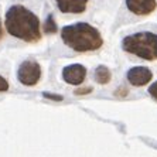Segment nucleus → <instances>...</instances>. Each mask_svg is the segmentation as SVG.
Here are the masks:
<instances>
[{
	"mask_svg": "<svg viewBox=\"0 0 157 157\" xmlns=\"http://www.w3.org/2000/svg\"><path fill=\"white\" fill-rule=\"evenodd\" d=\"M4 26L10 36L26 43H38L41 40L40 20L21 4L11 6L6 13Z\"/></svg>",
	"mask_w": 157,
	"mask_h": 157,
	"instance_id": "1",
	"label": "nucleus"
},
{
	"mask_svg": "<svg viewBox=\"0 0 157 157\" xmlns=\"http://www.w3.org/2000/svg\"><path fill=\"white\" fill-rule=\"evenodd\" d=\"M61 38L65 45L77 52L96 51L103 45L101 33L88 23H77L64 27L61 30Z\"/></svg>",
	"mask_w": 157,
	"mask_h": 157,
	"instance_id": "2",
	"label": "nucleus"
},
{
	"mask_svg": "<svg viewBox=\"0 0 157 157\" xmlns=\"http://www.w3.org/2000/svg\"><path fill=\"white\" fill-rule=\"evenodd\" d=\"M122 48L129 54L147 61L157 59V34L150 31H140L124 37L122 41Z\"/></svg>",
	"mask_w": 157,
	"mask_h": 157,
	"instance_id": "3",
	"label": "nucleus"
},
{
	"mask_svg": "<svg viewBox=\"0 0 157 157\" xmlns=\"http://www.w3.org/2000/svg\"><path fill=\"white\" fill-rule=\"evenodd\" d=\"M41 78V67L37 61L29 59L18 67L17 79L26 86H34L38 84Z\"/></svg>",
	"mask_w": 157,
	"mask_h": 157,
	"instance_id": "4",
	"label": "nucleus"
},
{
	"mask_svg": "<svg viewBox=\"0 0 157 157\" xmlns=\"http://www.w3.org/2000/svg\"><path fill=\"white\" fill-rule=\"evenodd\" d=\"M126 78L133 86H144L151 81L153 72L146 67H133L128 71Z\"/></svg>",
	"mask_w": 157,
	"mask_h": 157,
	"instance_id": "5",
	"label": "nucleus"
},
{
	"mask_svg": "<svg viewBox=\"0 0 157 157\" xmlns=\"http://www.w3.org/2000/svg\"><path fill=\"white\" fill-rule=\"evenodd\" d=\"M86 77V68L81 64H72L62 70V78L67 84L81 85Z\"/></svg>",
	"mask_w": 157,
	"mask_h": 157,
	"instance_id": "6",
	"label": "nucleus"
},
{
	"mask_svg": "<svg viewBox=\"0 0 157 157\" xmlns=\"http://www.w3.org/2000/svg\"><path fill=\"white\" fill-rule=\"evenodd\" d=\"M126 7L136 16H149L157 7V0H126Z\"/></svg>",
	"mask_w": 157,
	"mask_h": 157,
	"instance_id": "7",
	"label": "nucleus"
},
{
	"mask_svg": "<svg viewBox=\"0 0 157 157\" xmlns=\"http://www.w3.org/2000/svg\"><path fill=\"white\" fill-rule=\"evenodd\" d=\"M59 11L62 13H72V14H79L86 10L88 2L89 0H55Z\"/></svg>",
	"mask_w": 157,
	"mask_h": 157,
	"instance_id": "8",
	"label": "nucleus"
},
{
	"mask_svg": "<svg viewBox=\"0 0 157 157\" xmlns=\"http://www.w3.org/2000/svg\"><path fill=\"white\" fill-rule=\"evenodd\" d=\"M112 78V74H110L109 68L105 65H99L95 71V81L101 85H106Z\"/></svg>",
	"mask_w": 157,
	"mask_h": 157,
	"instance_id": "9",
	"label": "nucleus"
},
{
	"mask_svg": "<svg viewBox=\"0 0 157 157\" xmlns=\"http://www.w3.org/2000/svg\"><path fill=\"white\" fill-rule=\"evenodd\" d=\"M57 30H58V27H57V23H55V20H54V16L50 14L47 17V20H45V23H44V33L55 34Z\"/></svg>",
	"mask_w": 157,
	"mask_h": 157,
	"instance_id": "10",
	"label": "nucleus"
},
{
	"mask_svg": "<svg viewBox=\"0 0 157 157\" xmlns=\"http://www.w3.org/2000/svg\"><path fill=\"white\" fill-rule=\"evenodd\" d=\"M91 92H92V88L86 86V88H78L74 94H75V95H86V94H91Z\"/></svg>",
	"mask_w": 157,
	"mask_h": 157,
	"instance_id": "11",
	"label": "nucleus"
},
{
	"mask_svg": "<svg viewBox=\"0 0 157 157\" xmlns=\"http://www.w3.org/2000/svg\"><path fill=\"white\" fill-rule=\"evenodd\" d=\"M9 89V82L0 75V92H4Z\"/></svg>",
	"mask_w": 157,
	"mask_h": 157,
	"instance_id": "12",
	"label": "nucleus"
},
{
	"mask_svg": "<svg viewBox=\"0 0 157 157\" xmlns=\"http://www.w3.org/2000/svg\"><path fill=\"white\" fill-rule=\"evenodd\" d=\"M149 94H150L151 96H153L154 99H157V81L154 82V84L150 85V88H149Z\"/></svg>",
	"mask_w": 157,
	"mask_h": 157,
	"instance_id": "13",
	"label": "nucleus"
},
{
	"mask_svg": "<svg viewBox=\"0 0 157 157\" xmlns=\"http://www.w3.org/2000/svg\"><path fill=\"white\" fill-rule=\"evenodd\" d=\"M44 96L48 99H52V101H62L61 95H54V94H44Z\"/></svg>",
	"mask_w": 157,
	"mask_h": 157,
	"instance_id": "14",
	"label": "nucleus"
},
{
	"mask_svg": "<svg viewBox=\"0 0 157 157\" xmlns=\"http://www.w3.org/2000/svg\"><path fill=\"white\" fill-rule=\"evenodd\" d=\"M3 38V26H2V20H0V40Z\"/></svg>",
	"mask_w": 157,
	"mask_h": 157,
	"instance_id": "15",
	"label": "nucleus"
}]
</instances>
